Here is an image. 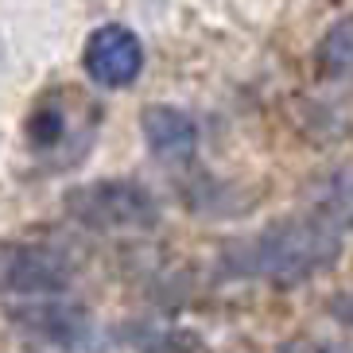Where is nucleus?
<instances>
[{
  "mask_svg": "<svg viewBox=\"0 0 353 353\" xmlns=\"http://www.w3.org/2000/svg\"><path fill=\"white\" fill-rule=\"evenodd\" d=\"M342 256V229L314 214V218H280L272 225L245 233L221 249V272L233 280L264 283H303L330 272Z\"/></svg>",
  "mask_w": 353,
  "mask_h": 353,
  "instance_id": "nucleus-1",
  "label": "nucleus"
},
{
  "mask_svg": "<svg viewBox=\"0 0 353 353\" xmlns=\"http://www.w3.org/2000/svg\"><path fill=\"white\" fill-rule=\"evenodd\" d=\"M97 125H101V105L85 90L51 85L35 97L28 125H23V140H28V152H32L35 163L63 171L90 152Z\"/></svg>",
  "mask_w": 353,
  "mask_h": 353,
  "instance_id": "nucleus-2",
  "label": "nucleus"
},
{
  "mask_svg": "<svg viewBox=\"0 0 353 353\" xmlns=\"http://www.w3.org/2000/svg\"><path fill=\"white\" fill-rule=\"evenodd\" d=\"M63 210L94 233H148L159 221L156 194L136 179H97L63 198Z\"/></svg>",
  "mask_w": 353,
  "mask_h": 353,
  "instance_id": "nucleus-3",
  "label": "nucleus"
},
{
  "mask_svg": "<svg viewBox=\"0 0 353 353\" xmlns=\"http://www.w3.org/2000/svg\"><path fill=\"white\" fill-rule=\"evenodd\" d=\"M74 256L43 241H0V295L51 299L74 283Z\"/></svg>",
  "mask_w": 353,
  "mask_h": 353,
  "instance_id": "nucleus-4",
  "label": "nucleus"
},
{
  "mask_svg": "<svg viewBox=\"0 0 353 353\" xmlns=\"http://www.w3.org/2000/svg\"><path fill=\"white\" fill-rule=\"evenodd\" d=\"M8 322L28 334L32 342L59 353H101V334H97L94 314L82 303H66L59 295L51 299H23L8 311Z\"/></svg>",
  "mask_w": 353,
  "mask_h": 353,
  "instance_id": "nucleus-5",
  "label": "nucleus"
},
{
  "mask_svg": "<svg viewBox=\"0 0 353 353\" xmlns=\"http://www.w3.org/2000/svg\"><path fill=\"white\" fill-rule=\"evenodd\" d=\"M82 66L101 90H125L144 74V43L125 23H101L82 47Z\"/></svg>",
  "mask_w": 353,
  "mask_h": 353,
  "instance_id": "nucleus-6",
  "label": "nucleus"
},
{
  "mask_svg": "<svg viewBox=\"0 0 353 353\" xmlns=\"http://www.w3.org/2000/svg\"><path fill=\"white\" fill-rule=\"evenodd\" d=\"M140 132H144L148 152L159 159V163L183 167L194 159L198 152V125L194 117L175 109V105H148L140 113Z\"/></svg>",
  "mask_w": 353,
  "mask_h": 353,
  "instance_id": "nucleus-7",
  "label": "nucleus"
},
{
  "mask_svg": "<svg viewBox=\"0 0 353 353\" xmlns=\"http://www.w3.org/2000/svg\"><path fill=\"white\" fill-rule=\"evenodd\" d=\"M319 74L330 82H353V16H342L326 28L314 51Z\"/></svg>",
  "mask_w": 353,
  "mask_h": 353,
  "instance_id": "nucleus-8",
  "label": "nucleus"
},
{
  "mask_svg": "<svg viewBox=\"0 0 353 353\" xmlns=\"http://www.w3.org/2000/svg\"><path fill=\"white\" fill-rule=\"evenodd\" d=\"M330 314L345 326H353V291H342V295H334L330 299Z\"/></svg>",
  "mask_w": 353,
  "mask_h": 353,
  "instance_id": "nucleus-9",
  "label": "nucleus"
},
{
  "mask_svg": "<svg viewBox=\"0 0 353 353\" xmlns=\"http://www.w3.org/2000/svg\"><path fill=\"white\" fill-rule=\"evenodd\" d=\"M311 353H353V345H319Z\"/></svg>",
  "mask_w": 353,
  "mask_h": 353,
  "instance_id": "nucleus-10",
  "label": "nucleus"
}]
</instances>
